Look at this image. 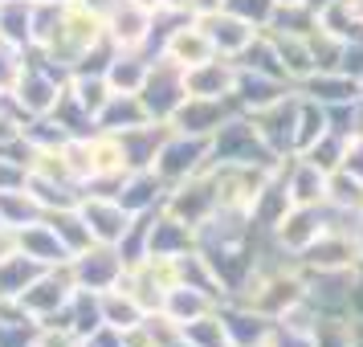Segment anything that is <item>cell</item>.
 I'll return each mask as SVG.
<instances>
[]
</instances>
